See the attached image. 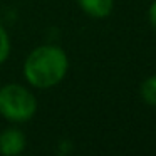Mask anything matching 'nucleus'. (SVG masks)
Masks as SVG:
<instances>
[{"label": "nucleus", "mask_w": 156, "mask_h": 156, "mask_svg": "<svg viewBox=\"0 0 156 156\" xmlns=\"http://www.w3.org/2000/svg\"><path fill=\"white\" fill-rule=\"evenodd\" d=\"M22 72L30 87L51 89L66 79L69 72V57L59 45L42 44L29 52Z\"/></svg>", "instance_id": "1"}, {"label": "nucleus", "mask_w": 156, "mask_h": 156, "mask_svg": "<svg viewBox=\"0 0 156 156\" xmlns=\"http://www.w3.org/2000/svg\"><path fill=\"white\" fill-rule=\"evenodd\" d=\"M37 112V99L29 87L17 82L0 86V116L15 124L30 121Z\"/></svg>", "instance_id": "2"}, {"label": "nucleus", "mask_w": 156, "mask_h": 156, "mask_svg": "<svg viewBox=\"0 0 156 156\" xmlns=\"http://www.w3.org/2000/svg\"><path fill=\"white\" fill-rule=\"evenodd\" d=\"M27 146V138L19 128H7L0 133V154L15 156L20 154Z\"/></svg>", "instance_id": "3"}, {"label": "nucleus", "mask_w": 156, "mask_h": 156, "mask_svg": "<svg viewBox=\"0 0 156 156\" xmlns=\"http://www.w3.org/2000/svg\"><path fill=\"white\" fill-rule=\"evenodd\" d=\"M82 12L91 19H106L112 14L114 0H76Z\"/></svg>", "instance_id": "4"}, {"label": "nucleus", "mask_w": 156, "mask_h": 156, "mask_svg": "<svg viewBox=\"0 0 156 156\" xmlns=\"http://www.w3.org/2000/svg\"><path fill=\"white\" fill-rule=\"evenodd\" d=\"M139 98L146 106L156 108V74L148 76L139 86Z\"/></svg>", "instance_id": "5"}, {"label": "nucleus", "mask_w": 156, "mask_h": 156, "mask_svg": "<svg viewBox=\"0 0 156 156\" xmlns=\"http://www.w3.org/2000/svg\"><path fill=\"white\" fill-rule=\"evenodd\" d=\"M12 51V44H10V37H9V32L5 30L4 25H0V66L7 62L9 55Z\"/></svg>", "instance_id": "6"}, {"label": "nucleus", "mask_w": 156, "mask_h": 156, "mask_svg": "<svg viewBox=\"0 0 156 156\" xmlns=\"http://www.w3.org/2000/svg\"><path fill=\"white\" fill-rule=\"evenodd\" d=\"M148 22H149V27L156 32V0H153L148 7Z\"/></svg>", "instance_id": "7"}]
</instances>
